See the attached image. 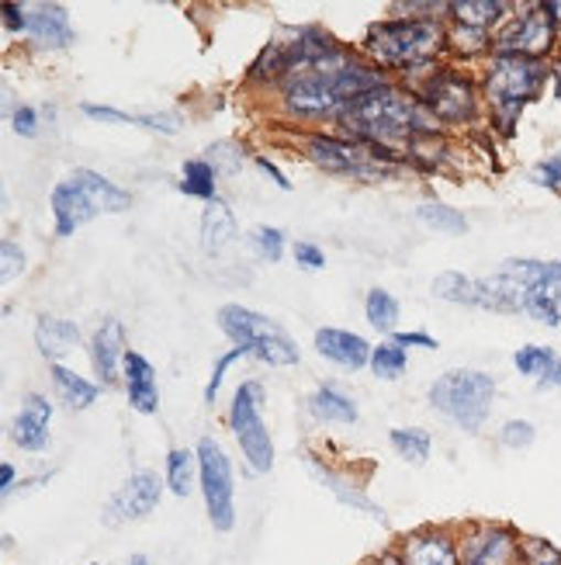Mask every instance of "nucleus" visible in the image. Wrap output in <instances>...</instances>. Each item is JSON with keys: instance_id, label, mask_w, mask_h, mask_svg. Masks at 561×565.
<instances>
[{"instance_id": "nucleus-1", "label": "nucleus", "mask_w": 561, "mask_h": 565, "mask_svg": "<svg viewBox=\"0 0 561 565\" xmlns=\"http://www.w3.org/2000/svg\"><path fill=\"white\" fill-rule=\"evenodd\" d=\"M339 121L350 136H357L360 142L378 146V142H412L423 132H433L430 115L406 97L396 87H375L368 94H360L357 102H350L344 111H339ZM381 150V146H378Z\"/></svg>"}, {"instance_id": "nucleus-2", "label": "nucleus", "mask_w": 561, "mask_h": 565, "mask_svg": "<svg viewBox=\"0 0 561 565\" xmlns=\"http://www.w3.org/2000/svg\"><path fill=\"white\" fill-rule=\"evenodd\" d=\"M381 73L357 63H333L299 70L288 84V105L299 115H339L360 94L381 87Z\"/></svg>"}, {"instance_id": "nucleus-3", "label": "nucleus", "mask_w": 561, "mask_h": 565, "mask_svg": "<svg viewBox=\"0 0 561 565\" xmlns=\"http://www.w3.org/2000/svg\"><path fill=\"white\" fill-rule=\"evenodd\" d=\"M132 205L129 191H121L108 178L94 170H73L66 181L53 191V215H56V236H73L84 223H90L101 212H126Z\"/></svg>"}, {"instance_id": "nucleus-4", "label": "nucleus", "mask_w": 561, "mask_h": 565, "mask_svg": "<svg viewBox=\"0 0 561 565\" xmlns=\"http://www.w3.org/2000/svg\"><path fill=\"white\" fill-rule=\"evenodd\" d=\"M493 396H496V382L485 372H447L430 385L433 409H441L465 430H478L485 424Z\"/></svg>"}, {"instance_id": "nucleus-5", "label": "nucleus", "mask_w": 561, "mask_h": 565, "mask_svg": "<svg viewBox=\"0 0 561 565\" xmlns=\"http://www.w3.org/2000/svg\"><path fill=\"white\" fill-rule=\"evenodd\" d=\"M444 35L433 21H381L371 24L368 32V49L385 63V66H420L427 63L436 49H441Z\"/></svg>"}, {"instance_id": "nucleus-6", "label": "nucleus", "mask_w": 561, "mask_h": 565, "mask_svg": "<svg viewBox=\"0 0 561 565\" xmlns=\"http://www.w3.org/2000/svg\"><path fill=\"white\" fill-rule=\"evenodd\" d=\"M218 327H223L236 348H247L250 354H257L267 364H295L299 361V348L278 323H271L267 316L253 312V309H242V306H223L218 309Z\"/></svg>"}, {"instance_id": "nucleus-7", "label": "nucleus", "mask_w": 561, "mask_h": 565, "mask_svg": "<svg viewBox=\"0 0 561 565\" xmlns=\"http://www.w3.org/2000/svg\"><path fill=\"white\" fill-rule=\"evenodd\" d=\"M544 84V66L530 56H514V53H499L496 63H493V73H489V97L496 111L503 115V121L509 126L520 108L527 102L538 97Z\"/></svg>"}, {"instance_id": "nucleus-8", "label": "nucleus", "mask_w": 561, "mask_h": 565, "mask_svg": "<svg viewBox=\"0 0 561 565\" xmlns=\"http://www.w3.org/2000/svg\"><path fill=\"white\" fill-rule=\"evenodd\" d=\"M309 157L323 170H333V174H350L360 181H378V178L396 174V163L388 160V153L378 150V146H368V142L315 136V139H309Z\"/></svg>"}, {"instance_id": "nucleus-9", "label": "nucleus", "mask_w": 561, "mask_h": 565, "mask_svg": "<svg viewBox=\"0 0 561 565\" xmlns=\"http://www.w3.org/2000/svg\"><path fill=\"white\" fill-rule=\"evenodd\" d=\"M198 479L205 493V510L215 531H229L236 521V503H233V465L226 451L218 448V440L202 437L198 440Z\"/></svg>"}, {"instance_id": "nucleus-10", "label": "nucleus", "mask_w": 561, "mask_h": 565, "mask_svg": "<svg viewBox=\"0 0 561 565\" xmlns=\"http://www.w3.org/2000/svg\"><path fill=\"white\" fill-rule=\"evenodd\" d=\"M229 424L233 434L239 440L242 455L253 465L257 472H271L274 469V445H271V434H267L263 420H260V385L247 382L239 385L233 409H229Z\"/></svg>"}, {"instance_id": "nucleus-11", "label": "nucleus", "mask_w": 561, "mask_h": 565, "mask_svg": "<svg viewBox=\"0 0 561 565\" xmlns=\"http://www.w3.org/2000/svg\"><path fill=\"white\" fill-rule=\"evenodd\" d=\"M160 479L153 472H136L126 479V486L108 500L105 507V524L118 527V524H129V521H142L145 513H153L160 503Z\"/></svg>"}, {"instance_id": "nucleus-12", "label": "nucleus", "mask_w": 561, "mask_h": 565, "mask_svg": "<svg viewBox=\"0 0 561 565\" xmlns=\"http://www.w3.org/2000/svg\"><path fill=\"white\" fill-rule=\"evenodd\" d=\"M427 108L441 121H468L475 115V90L465 77L457 73H433L427 90H423Z\"/></svg>"}, {"instance_id": "nucleus-13", "label": "nucleus", "mask_w": 561, "mask_h": 565, "mask_svg": "<svg viewBox=\"0 0 561 565\" xmlns=\"http://www.w3.org/2000/svg\"><path fill=\"white\" fill-rule=\"evenodd\" d=\"M551 39H554L551 14L544 8H533V11L520 14L514 29L499 39V49L503 53H514V56L538 60V53H544V49L551 45Z\"/></svg>"}, {"instance_id": "nucleus-14", "label": "nucleus", "mask_w": 561, "mask_h": 565, "mask_svg": "<svg viewBox=\"0 0 561 565\" xmlns=\"http://www.w3.org/2000/svg\"><path fill=\"white\" fill-rule=\"evenodd\" d=\"M126 330H121L118 319H105L97 327L94 340H90V361H94V372L105 385H115L118 379V364H126Z\"/></svg>"}, {"instance_id": "nucleus-15", "label": "nucleus", "mask_w": 561, "mask_h": 565, "mask_svg": "<svg viewBox=\"0 0 561 565\" xmlns=\"http://www.w3.org/2000/svg\"><path fill=\"white\" fill-rule=\"evenodd\" d=\"M48 420H53V403H45L42 396H24L11 427L14 445L24 451H42L48 445Z\"/></svg>"}, {"instance_id": "nucleus-16", "label": "nucleus", "mask_w": 561, "mask_h": 565, "mask_svg": "<svg viewBox=\"0 0 561 565\" xmlns=\"http://www.w3.org/2000/svg\"><path fill=\"white\" fill-rule=\"evenodd\" d=\"M315 351H320L323 358L344 364V367H364L371 361V343L357 337V333H347V330H320L315 333Z\"/></svg>"}, {"instance_id": "nucleus-17", "label": "nucleus", "mask_w": 561, "mask_h": 565, "mask_svg": "<svg viewBox=\"0 0 561 565\" xmlns=\"http://www.w3.org/2000/svg\"><path fill=\"white\" fill-rule=\"evenodd\" d=\"M126 385H129V403L136 413H157L160 406L157 372H153V364L136 351L126 354Z\"/></svg>"}, {"instance_id": "nucleus-18", "label": "nucleus", "mask_w": 561, "mask_h": 565, "mask_svg": "<svg viewBox=\"0 0 561 565\" xmlns=\"http://www.w3.org/2000/svg\"><path fill=\"white\" fill-rule=\"evenodd\" d=\"M29 35L35 39V45L45 49H63L73 42V29L69 18L60 4H39L29 18Z\"/></svg>"}, {"instance_id": "nucleus-19", "label": "nucleus", "mask_w": 561, "mask_h": 565, "mask_svg": "<svg viewBox=\"0 0 561 565\" xmlns=\"http://www.w3.org/2000/svg\"><path fill=\"white\" fill-rule=\"evenodd\" d=\"M35 343L42 358L60 361L63 354H69L80 343V330L69 323V319H56V316H42L35 327Z\"/></svg>"}, {"instance_id": "nucleus-20", "label": "nucleus", "mask_w": 561, "mask_h": 565, "mask_svg": "<svg viewBox=\"0 0 561 565\" xmlns=\"http://www.w3.org/2000/svg\"><path fill=\"white\" fill-rule=\"evenodd\" d=\"M503 275L524 288H558L561 260H506Z\"/></svg>"}, {"instance_id": "nucleus-21", "label": "nucleus", "mask_w": 561, "mask_h": 565, "mask_svg": "<svg viewBox=\"0 0 561 565\" xmlns=\"http://www.w3.org/2000/svg\"><path fill=\"white\" fill-rule=\"evenodd\" d=\"M233 236H236V215L223 202H208L202 215V247L208 254H218L223 247H229Z\"/></svg>"}, {"instance_id": "nucleus-22", "label": "nucleus", "mask_w": 561, "mask_h": 565, "mask_svg": "<svg viewBox=\"0 0 561 565\" xmlns=\"http://www.w3.org/2000/svg\"><path fill=\"white\" fill-rule=\"evenodd\" d=\"M309 409L326 424H354L357 420V406L344 396V392H336L333 385L315 388L312 399H309Z\"/></svg>"}, {"instance_id": "nucleus-23", "label": "nucleus", "mask_w": 561, "mask_h": 565, "mask_svg": "<svg viewBox=\"0 0 561 565\" xmlns=\"http://www.w3.org/2000/svg\"><path fill=\"white\" fill-rule=\"evenodd\" d=\"M84 115L87 118H97V121H129V126L157 129L163 136H174L181 129V118L177 115H126V111L101 108V105H84Z\"/></svg>"}, {"instance_id": "nucleus-24", "label": "nucleus", "mask_w": 561, "mask_h": 565, "mask_svg": "<svg viewBox=\"0 0 561 565\" xmlns=\"http://www.w3.org/2000/svg\"><path fill=\"white\" fill-rule=\"evenodd\" d=\"M53 385H56L60 399H63L69 409H87V406H94V399H97V385L87 382V379H80L77 372H69V367H63V364L53 367Z\"/></svg>"}, {"instance_id": "nucleus-25", "label": "nucleus", "mask_w": 561, "mask_h": 565, "mask_svg": "<svg viewBox=\"0 0 561 565\" xmlns=\"http://www.w3.org/2000/svg\"><path fill=\"white\" fill-rule=\"evenodd\" d=\"M524 312L544 327H558L561 323V291L558 288H527Z\"/></svg>"}, {"instance_id": "nucleus-26", "label": "nucleus", "mask_w": 561, "mask_h": 565, "mask_svg": "<svg viewBox=\"0 0 561 565\" xmlns=\"http://www.w3.org/2000/svg\"><path fill=\"white\" fill-rule=\"evenodd\" d=\"M181 191L191 194V199H202V202H218L215 199V167L208 160H187Z\"/></svg>"}, {"instance_id": "nucleus-27", "label": "nucleus", "mask_w": 561, "mask_h": 565, "mask_svg": "<svg viewBox=\"0 0 561 565\" xmlns=\"http://www.w3.org/2000/svg\"><path fill=\"white\" fill-rule=\"evenodd\" d=\"M406 565H457V558L444 537H417L406 552Z\"/></svg>"}, {"instance_id": "nucleus-28", "label": "nucleus", "mask_w": 561, "mask_h": 565, "mask_svg": "<svg viewBox=\"0 0 561 565\" xmlns=\"http://www.w3.org/2000/svg\"><path fill=\"white\" fill-rule=\"evenodd\" d=\"M465 565H514V542L506 534H489L482 545L472 548Z\"/></svg>"}, {"instance_id": "nucleus-29", "label": "nucleus", "mask_w": 561, "mask_h": 565, "mask_svg": "<svg viewBox=\"0 0 561 565\" xmlns=\"http://www.w3.org/2000/svg\"><path fill=\"white\" fill-rule=\"evenodd\" d=\"M406 348H399V343H378V348L371 351V372L385 382H396L402 372H406Z\"/></svg>"}, {"instance_id": "nucleus-30", "label": "nucleus", "mask_w": 561, "mask_h": 565, "mask_svg": "<svg viewBox=\"0 0 561 565\" xmlns=\"http://www.w3.org/2000/svg\"><path fill=\"white\" fill-rule=\"evenodd\" d=\"M433 295L444 302H461V306H475V278H465L457 271H447L441 278H433Z\"/></svg>"}, {"instance_id": "nucleus-31", "label": "nucleus", "mask_w": 561, "mask_h": 565, "mask_svg": "<svg viewBox=\"0 0 561 565\" xmlns=\"http://www.w3.org/2000/svg\"><path fill=\"white\" fill-rule=\"evenodd\" d=\"M364 312H368V323H371L375 330H396L399 302H396L385 288H375V291H368V302H364Z\"/></svg>"}, {"instance_id": "nucleus-32", "label": "nucleus", "mask_w": 561, "mask_h": 565, "mask_svg": "<svg viewBox=\"0 0 561 565\" xmlns=\"http://www.w3.org/2000/svg\"><path fill=\"white\" fill-rule=\"evenodd\" d=\"M417 215H420V223H427V226H433V230H441V233H451V236H457V233H465V230H468V218L461 215L457 209L441 205V202L423 205Z\"/></svg>"}, {"instance_id": "nucleus-33", "label": "nucleus", "mask_w": 561, "mask_h": 565, "mask_svg": "<svg viewBox=\"0 0 561 565\" xmlns=\"http://www.w3.org/2000/svg\"><path fill=\"white\" fill-rule=\"evenodd\" d=\"M166 482L177 497H187L194 486V455L184 448H174L166 455Z\"/></svg>"}, {"instance_id": "nucleus-34", "label": "nucleus", "mask_w": 561, "mask_h": 565, "mask_svg": "<svg viewBox=\"0 0 561 565\" xmlns=\"http://www.w3.org/2000/svg\"><path fill=\"white\" fill-rule=\"evenodd\" d=\"M451 11L461 24L485 29V24H493L503 14V4H496V0H457V4H451Z\"/></svg>"}, {"instance_id": "nucleus-35", "label": "nucleus", "mask_w": 561, "mask_h": 565, "mask_svg": "<svg viewBox=\"0 0 561 565\" xmlns=\"http://www.w3.org/2000/svg\"><path fill=\"white\" fill-rule=\"evenodd\" d=\"M392 448L412 461V465H423L427 455H430V434L420 430V427H406V430H392Z\"/></svg>"}, {"instance_id": "nucleus-36", "label": "nucleus", "mask_w": 561, "mask_h": 565, "mask_svg": "<svg viewBox=\"0 0 561 565\" xmlns=\"http://www.w3.org/2000/svg\"><path fill=\"white\" fill-rule=\"evenodd\" d=\"M309 469H312L315 476H320V482H330V489H333V493H336L339 500H344V503H350V507H357V510H364V513H371V518H381V510H378L368 497H360L357 489H344V486H347L344 479H336V476L323 472L320 465H312V461H309Z\"/></svg>"}, {"instance_id": "nucleus-37", "label": "nucleus", "mask_w": 561, "mask_h": 565, "mask_svg": "<svg viewBox=\"0 0 561 565\" xmlns=\"http://www.w3.org/2000/svg\"><path fill=\"white\" fill-rule=\"evenodd\" d=\"M554 351H548V348H520L517 354H514V361H517V367L524 375H544L548 367L554 364Z\"/></svg>"}, {"instance_id": "nucleus-38", "label": "nucleus", "mask_w": 561, "mask_h": 565, "mask_svg": "<svg viewBox=\"0 0 561 565\" xmlns=\"http://www.w3.org/2000/svg\"><path fill=\"white\" fill-rule=\"evenodd\" d=\"M253 247L260 250V257L274 264V260H281V250H284V233L274 226H260V230H253Z\"/></svg>"}, {"instance_id": "nucleus-39", "label": "nucleus", "mask_w": 561, "mask_h": 565, "mask_svg": "<svg viewBox=\"0 0 561 565\" xmlns=\"http://www.w3.org/2000/svg\"><path fill=\"white\" fill-rule=\"evenodd\" d=\"M247 354H250L247 348H233L226 358H218L215 372H212V382H208V388H205V403H215L218 385H223V379H226V372H229V364H233V361H239V358H247Z\"/></svg>"}, {"instance_id": "nucleus-40", "label": "nucleus", "mask_w": 561, "mask_h": 565, "mask_svg": "<svg viewBox=\"0 0 561 565\" xmlns=\"http://www.w3.org/2000/svg\"><path fill=\"white\" fill-rule=\"evenodd\" d=\"M533 184H541V188H561V153L541 160L538 167H533Z\"/></svg>"}, {"instance_id": "nucleus-41", "label": "nucleus", "mask_w": 561, "mask_h": 565, "mask_svg": "<svg viewBox=\"0 0 561 565\" xmlns=\"http://www.w3.org/2000/svg\"><path fill=\"white\" fill-rule=\"evenodd\" d=\"M530 440H533V427L527 420H509L503 427V445L506 448H527Z\"/></svg>"}, {"instance_id": "nucleus-42", "label": "nucleus", "mask_w": 561, "mask_h": 565, "mask_svg": "<svg viewBox=\"0 0 561 565\" xmlns=\"http://www.w3.org/2000/svg\"><path fill=\"white\" fill-rule=\"evenodd\" d=\"M0 257H4V281H11L14 275L24 271V254L14 239H4V247H0Z\"/></svg>"}, {"instance_id": "nucleus-43", "label": "nucleus", "mask_w": 561, "mask_h": 565, "mask_svg": "<svg viewBox=\"0 0 561 565\" xmlns=\"http://www.w3.org/2000/svg\"><path fill=\"white\" fill-rule=\"evenodd\" d=\"M295 264H302L305 271H320V267L326 264V257L320 247H312V243H295Z\"/></svg>"}, {"instance_id": "nucleus-44", "label": "nucleus", "mask_w": 561, "mask_h": 565, "mask_svg": "<svg viewBox=\"0 0 561 565\" xmlns=\"http://www.w3.org/2000/svg\"><path fill=\"white\" fill-rule=\"evenodd\" d=\"M233 150H236L233 142H215L212 150H208V163L212 160H226V170L233 174V170H239V153H233Z\"/></svg>"}, {"instance_id": "nucleus-45", "label": "nucleus", "mask_w": 561, "mask_h": 565, "mask_svg": "<svg viewBox=\"0 0 561 565\" xmlns=\"http://www.w3.org/2000/svg\"><path fill=\"white\" fill-rule=\"evenodd\" d=\"M11 121H14V132H18V136H29V139L35 136V126H39V121H35V111H32V108H24V105H21V108L14 111Z\"/></svg>"}, {"instance_id": "nucleus-46", "label": "nucleus", "mask_w": 561, "mask_h": 565, "mask_svg": "<svg viewBox=\"0 0 561 565\" xmlns=\"http://www.w3.org/2000/svg\"><path fill=\"white\" fill-rule=\"evenodd\" d=\"M396 343L399 348H427V351H433V348H441L433 337H427V333H396Z\"/></svg>"}, {"instance_id": "nucleus-47", "label": "nucleus", "mask_w": 561, "mask_h": 565, "mask_svg": "<svg viewBox=\"0 0 561 565\" xmlns=\"http://www.w3.org/2000/svg\"><path fill=\"white\" fill-rule=\"evenodd\" d=\"M4 24H8V32H29V18H24V8L4 4Z\"/></svg>"}, {"instance_id": "nucleus-48", "label": "nucleus", "mask_w": 561, "mask_h": 565, "mask_svg": "<svg viewBox=\"0 0 561 565\" xmlns=\"http://www.w3.org/2000/svg\"><path fill=\"white\" fill-rule=\"evenodd\" d=\"M257 167L263 170V174H271V178L278 181V188H284V191L291 188V184H288V178H284V174H281V170H278V167H274L271 160H267V157H260V160H257Z\"/></svg>"}, {"instance_id": "nucleus-49", "label": "nucleus", "mask_w": 561, "mask_h": 565, "mask_svg": "<svg viewBox=\"0 0 561 565\" xmlns=\"http://www.w3.org/2000/svg\"><path fill=\"white\" fill-rule=\"evenodd\" d=\"M548 385H561V358H554V364L541 375V388H548Z\"/></svg>"}, {"instance_id": "nucleus-50", "label": "nucleus", "mask_w": 561, "mask_h": 565, "mask_svg": "<svg viewBox=\"0 0 561 565\" xmlns=\"http://www.w3.org/2000/svg\"><path fill=\"white\" fill-rule=\"evenodd\" d=\"M533 565H561V555L554 548H538V558H533Z\"/></svg>"}, {"instance_id": "nucleus-51", "label": "nucleus", "mask_w": 561, "mask_h": 565, "mask_svg": "<svg viewBox=\"0 0 561 565\" xmlns=\"http://www.w3.org/2000/svg\"><path fill=\"white\" fill-rule=\"evenodd\" d=\"M0 489H4V493L14 489V465H4V469H0Z\"/></svg>"}, {"instance_id": "nucleus-52", "label": "nucleus", "mask_w": 561, "mask_h": 565, "mask_svg": "<svg viewBox=\"0 0 561 565\" xmlns=\"http://www.w3.org/2000/svg\"><path fill=\"white\" fill-rule=\"evenodd\" d=\"M129 565H150V562H145V555H132Z\"/></svg>"}, {"instance_id": "nucleus-53", "label": "nucleus", "mask_w": 561, "mask_h": 565, "mask_svg": "<svg viewBox=\"0 0 561 565\" xmlns=\"http://www.w3.org/2000/svg\"><path fill=\"white\" fill-rule=\"evenodd\" d=\"M385 565H399V562H396V558H388V562H385Z\"/></svg>"}]
</instances>
